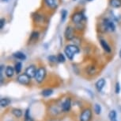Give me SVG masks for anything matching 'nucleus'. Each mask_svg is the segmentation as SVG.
<instances>
[{
    "label": "nucleus",
    "instance_id": "19",
    "mask_svg": "<svg viewBox=\"0 0 121 121\" xmlns=\"http://www.w3.org/2000/svg\"><path fill=\"white\" fill-rule=\"evenodd\" d=\"M14 69H15L16 73L20 74V73L22 72V64L21 62H17L14 65Z\"/></svg>",
    "mask_w": 121,
    "mask_h": 121
},
{
    "label": "nucleus",
    "instance_id": "24",
    "mask_svg": "<svg viewBox=\"0 0 121 121\" xmlns=\"http://www.w3.org/2000/svg\"><path fill=\"white\" fill-rule=\"evenodd\" d=\"M67 16V11L66 10H63L62 12H61V21L64 22Z\"/></svg>",
    "mask_w": 121,
    "mask_h": 121
},
{
    "label": "nucleus",
    "instance_id": "2",
    "mask_svg": "<svg viewBox=\"0 0 121 121\" xmlns=\"http://www.w3.org/2000/svg\"><path fill=\"white\" fill-rule=\"evenodd\" d=\"M46 75H47V71H46V69H45V68L40 67L36 70L34 79H35V81L37 82V83L39 84L42 83V82L44 81L45 77H46Z\"/></svg>",
    "mask_w": 121,
    "mask_h": 121
},
{
    "label": "nucleus",
    "instance_id": "30",
    "mask_svg": "<svg viewBox=\"0 0 121 121\" xmlns=\"http://www.w3.org/2000/svg\"><path fill=\"white\" fill-rule=\"evenodd\" d=\"M120 58H121V49H120Z\"/></svg>",
    "mask_w": 121,
    "mask_h": 121
},
{
    "label": "nucleus",
    "instance_id": "6",
    "mask_svg": "<svg viewBox=\"0 0 121 121\" xmlns=\"http://www.w3.org/2000/svg\"><path fill=\"white\" fill-rule=\"evenodd\" d=\"M103 26H104V29H105L106 31L114 32V31H115V29H116L115 24H114L113 22L108 19H104L103 20Z\"/></svg>",
    "mask_w": 121,
    "mask_h": 121
},
{
    "label": "nucleus",
    "instance_id": "23",
    "mask_svg": "<svg viewBox=\"0 0 121 121\" xmlns=\"http://www.w3.org/2000/svg\"><path fill=\"white\" fill-rule=\"evenodd\" d=\"M94 111L97 115H100L101 113V107H100V104H96L94 105Z\"/></svg>",
    "mask_w": 121,
    "mask_h": 121
},
{
    "label": "nucleus",
    "instance_id": "3",
    "mask_svg": "<svg viewBox=\"0 0 121 121\" xmlns=\"http://www.w3.org/2000/svg\"><path fill=\"white\" fill-rule=\"evenodd\" d=\"M84 19H85V15L82 12H75L71 16V22L76 26L82 23Z\"/></svg>",
    "mask_w": 121,
    "mask_h": 121
},
{
    "label": "nucleus",
    "instance_id": "16",
    "mask_svg": "<svg viewBox=\"0 0 121 121\" xmlns=\"http://www.w3.org/2000/svg\"><path fill=\"white\" fill-rule=\"evenodd\" d=\"M11 103V100L8 98H2L0 100V104H1L2 108H6L10 105V104Z\"/></svg>",
    "mask_w": 121,
    "mask_h": 121
},
{
    "label": "nucleus",
    "instance_id": "8",
    "mask_svg": "<svg viewBox=\"0 0 121 121\" xmlns=\"http://www.w3.org/2000/svg\"><path fill=\"white\" fill-rule=\"evenodd\" d=\"M64 36L67 40H73L74 38V28L71 26H67L65 29V33H64Z\"/></svg>",
    "mask_w": 121,
    "mask_h": 121
},
{
    "label": "nucleus",
    "instance_id": "20",
    "mask_svg": "<svg viewBox=\"0 0 121 121\" xmlns=\"http://www.w3.org/2000/svg\"><path fill=\"white\" fill-rule=\"evenodd\" d=\"M108 118L110 121H116V111L115 110H112L108 114Z\"/></svg>",
    "mask_w": 121,
    "mask_h": 121
},
{
    "label": "nucleus",
    "instance_id": "22",
    "mask_svg": "<svg viewBox=\"0 0 121 121\" xmlns=\"http://www.w3.org/2000/svg\"><path fill=\"white\" fill-rule=\"evenodd\" d=\"M39 38V33L36 31H34L32 33L31 36H30V40L31 41H34V42H36V40L38 39Z\"/></svg>",
    "mask_w": 121,
    "mask_h": 121
},
{
    "label": "nucleus",
    "instance_id": "15",
    "mask_svg": "<svg viewBox=\"0 0 121 121\" xmlns=\"http://www.w3.org/2000/svg\"><path fill=\"white\" fill-rule=\"evenodd\" d=\"M44 3L49 8L52 9L56 8L57 6L56 0H44Z\"/></svg>",
    "mask_w": 121,
    "mask_h": 121
},
{
    "label": "nucleus",
    "instance_id": "27",
    "mask_svg": "<svg viewBox=\"0 0 121 121\" xmlns=\"http://www.w3.org/2000/svg\"><path fill=\"white\" fill-rule=\"evenodd\" d=\"M30 111H29V109H26V113H25V117H26V120H28V119H32L30 116Z\"/></svg>",
    "mask_w": 121,
    "mask_h": 121
},
{
    "label": "nucleus",
    "instance_id": "14",
    "mask_svg": "<svg viewBox=\"0 0 121 121\" xmlns=\"http://www.w3.org/2000/svg\"><path fill=\"white\" fill-rule=\"evenodd\" d=\"M109 5L112 8H120L121 0H109Z\"/></svg>",
    "mask_w": 121,
    "mask_h": 121
},
{
    "label": "nucleus",
    "instance_id": "26",
    "mask_svg": "<svg viewBox=\"0 0 121 121\" xmlns=\"http://www.w3.org/2000/svg\"><path fill=\"white\" fill-rule=\"evenodd\" d=\"M115 92L116 94H119V93L120 92V84L119 82L116 84V88H115Z\"/></svg>",
    "mask_w": 121,
    "mask_h": 121
},
{
    "label": "nucleus",
    "instance_id": "18",
    "mask_svg": "<svg viewBox=\"0 0 121 121\" xmlns=\"http://www.w3.org/2000/svg\"><path fill=\"white\" fill-rule=\"evenodd\" d=\"M52 94H53V90L51 89V88H46V89H44L41 92V95L44 97H48Z\"/></svg>",
    "mask_w": 121,
    "mask_h": 121
},
{
    "label": "nucleus",
    "instance_id": "33",
    "mask_svg": "<svg viewBox=\"0 0 121 121\" xmlns=\"http://www.w3.org/2000/svg\"><path fill=\"white\" fill-rule=\"evenodd\" d=\"M74 1H75V0H74Z\"/></svg>",
    "mask_w": 121,
    "mask_h": 121
},
{
    "label": "nucleus",
    "instance_id": "1",
    "mask_svg": "<svg viewBox=\"0 0 121 121\" xmlns=\"http://www.w3.org/2000/svg\"><path fill=\"white\" fill-rule=\"evenodd\" d=\"M79 48L76 45L74 44H70L67 45L64 49V53L67 56V58L69 60L72 61L74 59V56L79 53Z\"/></svg>",
    "mask_w": 121,
    "mask_h": 121
},
{
    "label": "nucleus",
    "instance_id": "12",
    "mask_svg": "<svg viewBox=\"0 0 121 121\" xmlns=\"http://www.w3.org/2000/svg\"><path fill=\"white\" fill-rule=\"evenodd\" d=\"M100 43L101 47L103 48V49L106 52V53H111V48H110V46H109V45L108 44V42H107L105 40L100 39Z\"/></svg>",
    "mask_w": 121,
    "mask_h": 121
},
{
    "label": "nucleus",
    "instance_id": "32",
    "mask_svg": "<svg viewBox=\"0 0 121 121\" xmlns=\"http://www.w3.org/2000/svg\"><path fill=\"white\" fill-rule=\"evenodd\" d=\"M3 1H6V0H3Z\"/></svg>",
    "mask_w": 121,
    "mask_h": 121
},
{
    "label": "nucleus",
    "instance_id": "9",
    "mask_svg": "<svg viewBox=\"0 0 121 121\" xmlns=\"http://www.w3.org/2000/svg\"><path fill=\"white\" fill-rule=\"evenodd\" d=\"M36 70H37V68H36V66L34 65H29V67L26 68L25 73H26L32 79V78H34V77H35Z\"/></svg>",
    "mask_w": 121,
    "mask_h": 121
},
{
    "label": "nucleus",
    "instance_id": "5",
    "mask_svg": "<svg viewBox=\"0 0 121 121\" xmlns=\"http://www.w3.org/2000/svg\"><path fill=\"white\" fill-rule=\"evenodd\" d=\"M17 81L18 83L21 84H23V85H28V84H29V83H30L31 78L26 73H22V74H20L19 76L17 77Z\"/></svg>",
    "mask_w": 121,
    "mask_h": 121
},
{
    "label": "nucleus",
    "instance_id": "28",
    "mask_svg": "<svg viewBox=\"0 0 121 121\" xmlns=\"http://www.w3.org/2000/svg\"><path fill=\"white\" fill-rule=\"evenodd\" d=\"M5 22H6V20L5 19H1V29H3V27H4V25H5Z\"/></svg>",
    "mask_w": 121,
    "mask_h": 121
},
{
    "label": "nucleus",
    "instance_id": "11",
    "mask_svg": "<svg viewBox=\"0 0 121 121\" xmlns=\"http://www.w3.org/2000/svg\"><path fill=\"white\" fill-rule=\"evenodd\" d=\"M14 73H15L14 67L10 66V65L6 66V69H5V74H6V76L8 77V78H11V77L14 75Z\"/></svg>",
    "mask_w": 121,
    "mask_h": 121
},
{
    "label": "nucleus",
    "instance_id": "31",
    "mask_svg": "<svg viewBox=\"0 0 121 121\" xmlns=\"http://www.w3.org/2000/svg\"><path fill=\"white\" fill-rule=\"evenodd\" d=\"M87 1H92V0H87Z\"/></svg>",
    "mask_w": 121,
    "mask_h": 121
},
{
    "label": "nucleus",
    "instance_id": "34",
    "mask_svg": "<svg viewBox=\"0 0 121 121\" xmlns=\"http://www.w3.org/2000/svg\"><path fill=\"white\" fill-rule=\"evenodd\" d=\"M116 121H117V120H116Z\"/></svg>",
    "mask_w": 121,
    "mask_h": 121
},
{
    "label": "nucleus",
    "instance_id": "25",
    "mask_svg": "<svg viewBox=\"0 0 121 121\" xmlns=\"http://www.w3.org/2000/svg\"><path fill=\"white\" fill-rule=\"evenodd\" d=\"M48 60L49 61L51 62H53V63H56V62H58V59H57V56H49L48 57Z\"/></svg>",
    "mask_w": 121,
    "mask_h": 121
},
{
    "label": "nucleus",
    "instance_id": "10",
    "mask_svg": "<svg viewBox=\"0 0 121 121\" xmlns=\"http://www.w3.org/2000/svg\"><path fill=\"white\" fill-rule=\"evenodd\" d=\"M105 84H106L105 80L101 78V79L98 80V81L96 82L95 87H96V88H97V90L98 91V92H101L102 89H103L104 87V85H105Z\"/></svg>",
    "mask_w": 121,
    "mask_h": 121
},
{
    "label": "nucleus",
    "instance_id": "21",
    "mask_svg": "<svg viewBox=\"0 0 121 121\" xmlns=\"http://www.w3.org/2000/svg\"><path fill=\"white\" fill-rule=\"evenodd\" d=\"M57 59H58V62L59 63H64L66 61L65 56L63 53H59L57 55Z\"/></svg>",
    "mask_w": 121,
    "mask_h": 121
},
{
    "label": "nucleus",
    "instance_id": "13",
    "mask_svg": "<svg viewBox=\"0 0 121 121\" xmlns=\"http://www.w3.org/2000/svg\"><path fill=\"white\" fill-rule=\"evenodd\" d=\"M13 56L16 59H17V60H20V61H25L26 59V54L24 53H22V52H16L13 54Z\"/></svg>",
    "mask_w": 121,
    "mask_h": 121
},
{
    "label": "nucleus",
    "instance_id": "17",
    "mask_svg": "<svg viewBox=\"0 0 121 121\" xmlns=\"http://www.w3.org/2000/svg\"><path fill=\"white\" fill-rule=\"evenodd\" d=\"M12 114L16 118H21L23 115V111L20 108H13L12 110Z\"/></svg>",
    "mask_w": 121,
    "mask_h": 121
},
{
    "label": "nucleus",
    "instance_id": "29",
    "mask_svg": "<svg viewBox=\"0 0 121 121\" xmlns=\"http://www.w3.org/2000/svg\"><path fill=\"white\" fill-rule=\"evenodd\" d=\"M25 121H34L33 119H28V120H26Z\"/></svg>",
    "mask_w": 121,
    "mask_h": 121
},
{
    "label": "nucleus",
    "instance_id": "7",
    "mask_svg": "<svg viewBox=\"0 0 121 121\" xmlns=\"http://www.w3.org/2000/svg\"><path fill=\"white\" fill-rule=\"evenodd\" d=\"M70 108H71V100L70 98L67 97L63 101L62 104H61V109L64 112H68L70 110Z\"/></svg>",
    "mask_w": 121,
    "mask_h": 121
},
{
    "label": "nucleus",
    "instance_id": "4",
    "mask_svg": "<svg viewBox=\"0 0 121 121\" xmlns=\"http://www.w3.org/2000/svg\"><path fill=\"white\" fill-rule=\"evenodd\" d=\"M93 112L90 108H86L82 111L81 115L79 116L80 121H90L92 120Z\"/></svg>",
    "mask_w": 121,
    "mask_h": 121
}]
</instances>
